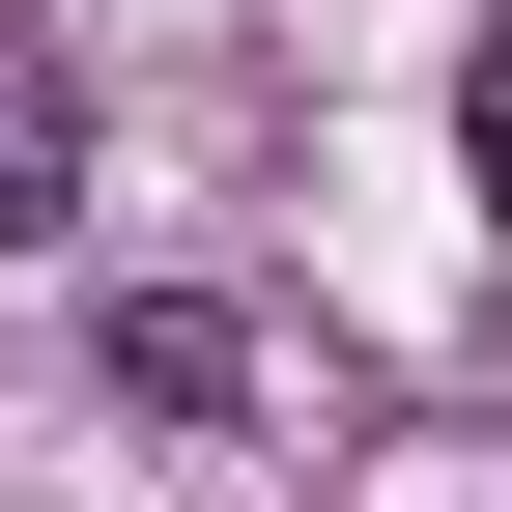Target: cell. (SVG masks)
<instances>
[{
    "label": "cell",
    "mask_w": 512,
    "mask_h": 512,
    "mask_svg": "<svg viewBox=\"0 0 512 512\" xmlns=\"http://www.w3.org/2000/svg\"><path fill=\"white\" fill-rule=\"evenodd\" d=\"M114 399H143V427H228V399H256V313L143 285V313H114Z\"/></svg>",
    "instance_id": "cell-1"
},
{
    "label": "cell",
    "mask_w": 512,
    "mask_h": 512,
    "mask_svg": "<svg viewBox=\"0 0 512 512\" xmlns=\"http://www.w3.org/2000/svg\"><path fill=\"white\" fill-rule=\"evenodd\" d=\"M0 228H57V86L0 57Z\"/></svg>",
    "instance_id": "cell-2"
},
{
    "label": "cell",
    "mask_w": 512,
    "mask_h": 512,
    "mask_svg": "<svg viewBox=\"0 0 512 512\" xmlns=\"http://www.w3.org/2000/svg\"><path fill=\"white\" fill-rule=\"evenodd\" d=\"M456 143H484V200H512V57H484V86H456Z\"/></svg>",
    "instance_id": "cell-3"
}]
</instances>
